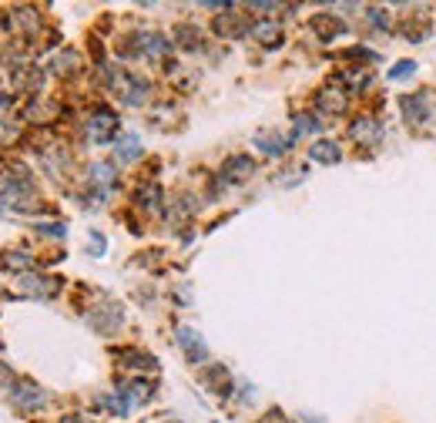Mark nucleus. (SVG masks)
<instances>
[{"instance_id": "6", "label": "nucleus", "mask_w": 436, "mask_h": 423, "mask_svg": "<svg viewBox=\"0 0 436 423\" xmlns=\"http://www.w3.org/2000/svg\"><path fill=\"white\" fill-rule=\"evenodd\" d=\"M312 30L319 34V41H333L342 34V21L333 14H319V17H312Z\"/></svg>"}, {"instance_id": "12", "label": "nucleus", "mask_w": 436, "mask_h": 423, "mask_svg": "<svg viewBox=\"0 0 436 423\" xmlns=\"http://www.w3.org/2000/svg\"><path fill=\"white\" fill-rule=\"evenodd\" d=\"M118 360H121V363H128L131 370H154V360H152V356H145V353H134V349L118 353Z\"/></svg>"}, {"instance_id": "17", "label": "nucleus", "mask_w": 436, "mask_h": 423, "mask_svg": "<svg viewBox=\"0 0 436 423\" xmlns=\"http://www.w3.org/2000/svg\"><path fill=\"white\" fill-rule=\"evenodd\" d=\"M145 51L148 54H165L168 51V44H165V37H154L152 34V37H145Z\"/></svg>"}, {"instance_id": "23", "label": "nucleus", "mask_w": 436, "mask_h": 423, "mask_svg": "<svg viewBox=\"0 0 436 423\" xmlns=\"http://www.w3.org/2000/svg\"><path fill=\"white\" fill-rule=\"evenodd\" d=\"M37 232H41V236H48V238H61L68 229H64V225H37Z\"/></svg>"}, {"instance_id": "4", "label": "nucleus", "mask_w": 436, "mask_h": 423, "mask_svg": "<svg viewBox=\"0 0 436 423\" xmlns=\"http://www.w3.org/2000/svg\"><path fill=\"white\" fill-rule=\"evenodd\" d=\"M252 172H256V161L249 155H235V158L225 161V178L229 182H245V178H252Z\"/></svg>"}, {"instance_id": "3", "label": "nucleus", "mask_w": 436, "mask_h": 423, "mask_svg": "<svg viewBox=\"0 0 436 423\" xmlns=\"http://www.w3.org/2000/svg\"><path fill=\"white\" fill-rule=\"evenodd\" d=\"M178 346L188 353V360H191V363H202V360H205V343H202V336H198L195 329L181 326V329H178Z\"/></svg>"}, {"instance_id": "18", "label": "nucleus", "mask_w": 436, "mask_h": 423, "mask_svg": "<svg viewBox=\"0 0 436 423\" xmlns=\"http://www.w3.org/2000/svg\"><path fill=\"white\" fill-rule=\"evenodd\" d=\"M91 175H94V182L107 185V182H111V175H114V168H111V165H94V168H91Z\"/></svg>"}, {"instance_id": "20", "label": "nucleus", "mask_w": 436, "mask_h": 423, "mask_svg": "<svg viewBox=\"0 0 436 423\" xmlns=\"http://www.w3.org/2000/svg\"><path fill=\"white\" fill-rule=\"evenodd\" d=\"M178 37L185 41V48H195V44H198V30H195V27H181Z\"/></svg>"}, {"instance_id": "14", "label": "nucleus", "mask_w": 436, "mask_h": 423, "mask_svg": "<svg viewBox=\"0 0 436 423\" xmlns=\"http://www.w3.org/2000/svg\"><path fill=\"white\" fill-rule=\"evenodd\" d=\"M319 107H322V111H342V107H346V98H342V91H322V94H319Z\"/></svg>"}, {"instance_id": "10", "label": "nucleus", "mask_w": 436, "mask_h": 423, "mask_svg": "<svg viewBox=\"0 0 436 423\" xmlns=\"http://www.w3.org/2000/svg\"><path fill=\"white\" fill-rule=\"evenodd\" d=\"M215 30H218V34H225V37H242L249 27H245V21H242V17L229 14V17H218V21H215Z\"/></svg>"}, {"instance_id": "26", "label": "nucleus", "mask_w": 436, "mask_h": 423, "mask_svg": "<svg viewBox=\"0 0 436 423\" xmlns=\"http://www.w3.org/2000/svg\"><path fill=\"white\" fill-rule=\"evenodd\" d=\"M91 245H94V252H104V238H101V236L91 238Z\"/></svg>"}, {"instance_id": "27", "label": "nucleus", "mask_w": 436, "mask_h": 423, "mask_svg": "<svg viewBox=\"0 0 436 423\" xmlns=\"http://www.w3.org/2000/svg\"><path fill=\"white\" fill-rule=\"evenodd\" d=\"M64 423H87V420H84V417H68Z\"/></svg>"}, {"instance_id": "7", "label": "nucleus", "mask_w": 436, "mask_h": 423, "mask_svg": "<svg viewBox=\"0 0 436 423\" xmlns=\"http://www.w3.org/2000/svg\"><path fill=\"white\" fill-rule=\"evenodd\" d=\"M353 138H356V141H366V145H376V141L383 138V128H380L373 118H360V121L353 125Z\"/></svg>"}, {"instance_id": "21", "label": "nucleus", "mask_w": 436, "mask_h": 423, "mask_svg": "<svg viewBox=\"0 0 436 423\" xmlns=\"http://www.w3.org/2000/svg\"><path fill=\"white\" fill-rule=\"evenodd\" d=\"M346 81H349V84H353V87H366V84H369V71H353V74H346Z\"/></svg>"}, {"instance_id": "19", "label": "nucleus", "mask_w": 436, "mask_h": 423, "mask_svg": "<svg viewBox=\"0 0 436 423\" xmlns=\"http://www.w3.org/2000/svg\"><path fill=\"white\" fill-rule=\"evenodd\" d=\"M315 128H319V121L312 114H299L295 118V132H315Z\"/></svg>"}, {"instance_id": "1", "label": "nucleus", "mask_w": 436, "mask_h": 423, "mask_svg": "<svg viewBox=\"0 0 436 423\" xmlns=\"http://www.w3.org/2000/svg\"><path fill=\"white\" fill-rule=\"evenodd\" d=\"M114 125H118L114 111H107V107H98V111L87 118V134H91L94 141H107V138L114 134Z\"/></svg>"}, {"instance_id": "5", "label": "nucleus", "mask_w": 436, "mask_h": 423, "mask_svg": "<svg viewBox=\"0 0 436 423\" xmlns=\"http://www.w3.org/2000/svg\"><path fill=\"white\" fill-rule=\"evenodd\" d=\"M399 107H403V118H406L410 125L426 121V101H423L419 94H403V98H399Z\"/></svg>"}, {"instance_id": "9", "label": "nucleus", "mask_w": 436, "mask_h": 423, "mask_svg": "<svg viewBox=\"0 0 436 423\" xmlns=\"http://www.w3.org/2000/svg\"><path fill=\"white\" fill-rule=\"evenodd\" d=\"M309 155H312V161H322V165H335V161H339V145H333V141H315Z\"/></svg>"}, {"instance_id": "8", "label": "nucleus", "mask_w": 436, "mask_h": 423, "mask_svg": "<svg viewBox=\"0 0 436 423\" xmlns=\"http://www.w3.org/2000/svg\"><path fill=\"white\" fill-rule=\"evenodd\" d=\"M14 400H17L21 406H37V403L44 400V393H41L34 383H24V380H21V383H14Z\"/></svg>"}, {"instance_id": "24", "label": "nucleus", "mask_w": 436, "mask_h": 423, "mask_svg": "<svg viewBox=\"0 0 436 423\" xmlns=\"http://www.w3.org/2000/svg\"><path fill=\"white\" fill-rule=\"evenodd\" d=\"M7 265L24 269V265H30V256H27V252H14V256H7Z\"/></svg>"}, {"instance_id": "11", "label": "nucleus", "mask_w": 436, "mask_h": 423, "mask_svg": "<svg viewBox=\"0 0 436 423\" xmlns=\"http://www.w3.org/2000/svg\"><path fill=\"white\" fill-rule=\"evenodd\" d=\"M256 145L265 152V155H282L285 148H289V141H285V138H279V134H258Z\"/></svg>"}, {"instance_id": "2", "label": "nucleus", "mask_w": 436, "mask_h": 423, "mask_svg": "<svg viewBox=\"0 0 436 423\" xmlns=\"http://www.w3.org/2000/svg\"><path fill=\"white\" fill-rule=\"evenodd\" d=\"M252 37L262 48H279L282 44V24L279 21H258V24H252Z\"/></svg>"}, {"instance_id": "15", "label": "nucleus", "mask_w": 436, "mask_h": 423, "mask_svg": "<svg viewBox=\"0 0 436 423\" xmlns=\"http://www.w3.org/2000/svg\"><path fill=\"white\" fill-rule=\"evenodd\" d=\"M138 202H141V209H158V202H161V192L158 185H145L138 192Z\"/></svg>"}, {"instance_id": "16", "label": "nucleus", "mask_w": 436, "mask_h": 423, "mask_svg": "<svg viewBox=\"0 0 436 423\" xmlns=\"http://www.w3.org/2000/svg\"><path fill=\"white\" fill-rule=\"evenodd\" d=\"M413 68H416L413 61H399V64H393V71H389V78H393V81H403V78H410V74H413Z\"/></svg>"}, {"instance_id": "13", "label": "nucleus", "mask_w": 436, "mask_h": 423, "mask_svg": "<svg viewBox=\"0 0 436 423\" xmlns=\"http://www.w3.org/2000/svg\"><path fill=\"white\" fill-rule=\"evenodd\" d=\"M141 155V141L134 138V134H125L121 141H118V158L121 161H134Z\"/></svg>"}, {"instance_id": "22", "label": "nucleus", "mask_w": 436, "mask_h": 423, "mask_svg": "<svg viewBox=\"0 0 436 423\" xmlns=\"http://www.w3.org/2000/svg\"><path fill=\"white\" fill-rule=\"evenodd\" d=\"M104 403H107L118 417H125V413H128V400H125V397H111V400H104Z\"/></svg>"}, {"instance_id": "25", "label": "nucleus", "mask_w": 436, "mask_h": 423, "mask_svg": "<svg viewBox=\"0 0 436 423\" xmlns=\"http://www.w3.org/2000/svg\"><path fill=\"white\" fill-rule=\"evenodd\" d=\"M369 17H373V24L376 27H386V17L380 14V10H369Z\"/></svg>"}]
</instances>
